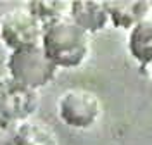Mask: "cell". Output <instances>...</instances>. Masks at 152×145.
Returning a JSON list of instances; mask_svg holds the SVG:
<instances>
[{"instance_id":"7","label":"cell","mask_w":152,"mask_h":145,"mask_svg":"<svg viewBox=\"0 0 152 145\" xmlns=\"http://www.w3.org/2000/svg\"><path fill=\"white\" fill-rule=\"evenodd\" d=\"M105 7L114 28L130 31L135 24H138L140 21L151 16L152 4L151 2H105Z\"/></svg>"},{"instance_id":"3","label":"cell","mask_w":152,"mask_h":145,"mask_svg":"<svg viewBox=\"0 0 152 145\" xmlns=\"http://www.w3.org/2000/svg\"><path fill=\"white\" fill-rule=\"evenodd\" d=\"M57 116L73 130H88L102 116V102L92 90L81 87L67 88L57 98Z\"/></svg>"},{"instance_id":"5","label":"cell","mask_w":152,"mask_h":145,"mask_svg":"<svg viewBox=\"0 0 152 145\" xmlns=\"http://www.w3.org/2000/svg\"><path fill=\"white\" fill-rule=\"evenodd\" d=\"M38 106V90L24 87L10 76L0 78V117L19 125L35 116Z\"/></svg>"},{"instance_id":"1","label":"cell","mask_w":152,"mask_h":145,"mask_svg":"<svg viewBox=\"0 0 152 145\" xmlns=\"http://www.w3.org/2000/svg\"><path fill=\"white\" fill-rule=\"evenodd\" d=\"M42 48L59 69H76L88 60L92 42L86 31L66 17L43 28Z\"/></svg>"},{"instance_id":"8","label":"cell","mask_w":152,"mask_h":145,"mask_svg":"<svg viewBox=\"0 0 152 145\" xmlns=\"http://www.w3.org/2000/svg\"><path fill=\"white\" fill-rule=\"evenodd\" d=\"M128 52L140 68H149L152 64V19L140 21L128 31Z\"/></svg>"},{"instance_id":"11","label":"cell","mask_w":152,"mask_h":145,"mask_svg":"<svg viewBox=\"0 0 152 145\" xmlns=\"http://www.w3.org/2000/svg\"><path fill=\"white\" fill-rule=\"evenodd\" d=\"M16 130H18V125L0 117V145L16 144Z\"/></svg>"},{"instance_id":"4","label":"cell","mask_w":152,"mask_h":145,"mask_svg":"<svg viewBox=\"0 0 152 145\" xmlns=\"http://www.w3.org/2000/svg\"><path fill=\"white\" fill-rule=\"evenodd\" d=\"M43 26L26 7H16L0 16V42L9 52L40 47Z\"/></svg>"},{"instance_id":"13","label":"cell","mask_w":152,"mask_h":145,"mask_svg":"<svg viewBox=\"0 0 152 145\" xmlns=\"http://www.w3.org/2000/svg\"><path fill=\"white\" fill-rule=\"evenodd\" d=\"M149 17H151V19H152V9H151V16H149Z\"/></svg>"},{"instance_id":"9","label":"cell","mask_w":152,"mask_h":145,"mask_svg":"<svg viewBox=\"0 0 152 145\" xmlns=\"http://www.w3.org/2000/svg\"><path fill=\"white\" fill-rule=\"evenodd\" d=\"M14 145H57V136L48 125L28 119L18 125Z\"/></svg>"},{"instance_id":"12","label":"cell","mask_w":152,"mask_h":145,"mask_svg":"<svg viewBox=\"0 0 152 145\" xmlns=\"http://www.w3.org/2000/svg\"><path fill=\"white\" fill-rule=\"evenodd\" d=\"M149 71H151V76H152V64L149 66Z\"/></svg>"},{"instance_id":"6","label":"cell","mask_w":152,"mask_h":145,"mask_svg":"<svg viewBox=\"0 0 152 145\" xmlns=\"http://www.w3.org/2000/svg\"><path fill=\"white\" fill-rule=\"evenodd\" d=\"M69 19L78 24L83 31H86L90 36L104 31L111 24L105 2H90V0L71 2Z\"/></svg>"},{"instance_id":"2","label":"cell","mask_w":152,"mask_h":145,"mask_svg":"<svg viewBox=\"0 0 152 145\" xmlns=\"http://www.w3.org/2000/svg\"><path fill=\"white\" fill-rule=\"evenodd\" d=\"M5 69L7 76L33 90L50 85L59 71V68L47 57L42 45L9 52L5 59Z\"/></svg>"},{"instance_id":"10","label":"cell","mask_w":152,"mask_h":145,"mask_svg":"<svg viewBox=\"0 0 152 145\" xmlns=\"http://www.w3.org/2000/svg\"><path fill=\"white\" fill-rule=\"evenodd\" d=\"M26 9L38 19V23L45 28L57 21L69 17V7L71 2H61V0H35L24 5Z\"/></svg>"}]
</instances>
